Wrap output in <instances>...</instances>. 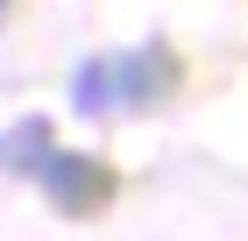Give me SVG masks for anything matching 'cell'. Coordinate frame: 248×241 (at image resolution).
<instances>
[{
  "instance_id": "277c9868",
  "label": "cell",
  "mask_w": 248,
  "mask_h": 241,
  "mask_svg": "<svg viewBox=\"0 0 248 241\" xmlns=\"http://www.w3.org/2000/svg\"><path fill=\"white\" fill-rule=\"evenodd\" d=\"M71 107L93 113V121L121 107V93H114V57H85V64L71 71Z\"/></svg>"
},
{
  "instance_id": "7a4b0ae2",
  "label": "cell",
  "mask_w": 248,
  "mask_h": 241,
  "mask_svg": "<svg viewBox=\"0 0 248 241\" xmlns=\"http://www.w3.org/2000/svg\"><path fill=\"white\" fill-rule=\"evenodd\" d=\"M177 85V57L163 43H142V50H114V93L121 107H163Z\"/></svg>"
},
{
  "instance_id": "5b68a950",
  "label": "cell",
  "mask_w": 248,
  "mask_h": 241,
  "mask_svg": "<svg viewBox=\"0 0 248 241\" xmlns=\"http://www.w3.org/2000/svg\"><path fill=\"white\" fill-rule=\"evenodd\" d=\"M0 15H7V0H0Z\"/></svg>"
},
{
  "instance_id": "3957f363",
  "label": "cell",
  "mask_w": 248,
  "mask_h": 241,
  "mask_svg": "<svg viewBox=\"0 0 248 241\" xmlns=\"http://www.w3.org/2000/svg\"><path fill=\"white\" fill-rule=\"evenodd\" d=\"M57 142L50 135V121L43 113H29V121H15V128H0V170L7 177H36V163H43V149Z\"/></svg>"
},
{
  "instance_id": "6da1fadb",
  "label": "cell",
  "mask_w": 248,
  "mask_h": 241,
  "mask_svg": "<svg viewBox=\"0 0 248 241\" xmlns=\"http://www.w3.org/2000/svg\"><path fill=\"white\" fill-rule=\"evenodd\" d=\"M36 185L50 192V206L57 213H71V220H85V213H99V206L114 199V170L99 163V156H78V149H43L36 163Z\"/></svg>"
}]
</instances>
